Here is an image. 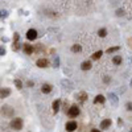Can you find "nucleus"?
Listing matches in <instances>:
<instances>
[{"label":"nucleus","instance_id":"nucleus-1","mask_svg":"<svg viewBox=\"0 0 132 132\" xmlns=\"http://www.w3.org/2000/svg\"><path fill=\"white\" fill-rule=\"evenodd\" d=\"M22 125H24V122H22L21 118H15V119H12L11 127L13 128V130L20 131V130H22Z\"/></svg>","mask_w":132,"mask_h":132},{"label":"nucleus","instance_id":"nucleus-2","mask_svg":"<svg viewBox=\"0 0 132 132\" xmlns=\"http://www.w3.org/2000/svg\"><path fill=\"white\" fill-rule=\"evenodd\" d=\"M67 115H69L70 118H77L79 115V107L78 106H71V107L69 108V111H67Z\"/></svg>","mask_w":132,"mask_h":132},{"label":"nucleus","instance_id":"nucleus-3","mask_svg":"<svg viewBox=\"0 0 132 132\" xmlns=\"http://www.w3.org/2000/svg\"><path fill=\"white\" fill-rule=\"evenodd\" d=\"M77 122H74V120H70V122H67L66 125H65V128H66V131L67 132H74L77 130Z\"/></svg>","mask_w":132,"mask_h":132},{"label":"nucleus","instance_id":"nucleus-4","mask_svg":"<svg viewBox=\"0 0 132 132\" xmlns=\"http://www.w3.org/2000/svg\"><path fill=\"white\" fill-rule=\"evenodd\" d=\"M36 65H37L38 67H41V69H44V67H48V66H49V60H46V58H40V60H37Z\"/></svg>","mask_w":132,"mask_h":132},{"label":"nucleus","instance_id":"nucleus-5","mask_svg":"<svg viewBox=\"0 0 132 132\" xmlns=\"http://www.w3.org/2000/svg\"><path fill=\"white\" fill-rule=\"evenodd\" d=\"M36 37H37V30L36 29H29L27 32V38L29 41H33Z\"/></svg>","mask_w":132,"mask_h":132},{"label":"nucleus","instance_id":"nucleus-6","mask_svg":"<svg viewBox=\"0 0 132 132\" xmlns=\"http://www.w3.org/2000/svg\"><path fill=\"white\" fill-rule=\"evenodd\" d=\"M22 48H24V51L27 54L34 53V46H33V45H30V44H24V45H22Z\"/></svg>","mask_w":132,"mask_h":132},{"label":"nucleus","instance_id":"nucleus-7","mask_svg":"<svg viewBox=\"0 0 132 132\" xmlns=\"http://www.w3.org/2000/svg\"><path fill=\"white\" fill-rule=\"evenodd\" d=\"M51 90H53V86L49 85V83H44V85L41 86V91H42L44 94H49Z\"/></svg>","mask_w":132,"mask_h":132},{"label":"nucleus","instance_id":"nucleus-8","mask_svg":"<svg viewBox=\"0 0 132 132\" xmlns=\"http://www.w3.org/2000/svg\"><path fill=\"white\" fill-rule=\"evenodd\" d=\"M1 111H3V114H4L5 116H12V115H13V108H11L9 106H4Z\"/></svg>","mask_w":132,"mask_h":132},{"label":"nucleus","instance_id":"nucleus-9","mask_svg":"<svg viewBox=\"0 0 132 132\" xmlns=\"http://www.w3.org/2000/svg\"><path fill=\"white\" fill-rule=\"evenodd\" d=\"M111 119H104V120H102V123H101V130H107L108 127L111 125Z\"/></svg>","mask_w":132,"mask_h":132},{"label":"nucleus","instance_id":"nucleus-10","mask_svg":"<svg viewBox=\"0 0 132 132\" xmlns=\"http://www.w3.org/2000/svg\"><path fill=\"white\" fill-rule=\"evenodd\" d=\"M13 50H19L20 49V44H19V33L13 34Z\"/></svg>","mask_w":132,"mask_h":132},{"label":"nucleus","instance_id":"nucleus-11","mask_svg":"<svg viewBox=\"0 0 132 132\" xmlns=\"http://www.w3.org/2000/svg\"><path fill=\"white\" fill-rule=\"evenodd\" d=\"M60 104H61V101H60V99H57V101L53 102V104H51V108H53V112H54V114H57V112H58Z\"/></svg>","mask_w":132,"mask_h":132},{"label":"nucleus","instance_id":"nucleus-12","mask_svg":"<svg viewBox=\"0 0 132 132\" xmlns=\"http://www.w3.org/2000/svg\"><path fill=\"white\" fill-rule=\"evenodd\" d=\"M9 94H11V90L7 87H3L1 91H0V98H7Z\"/></svg>","mask_w":132,"mask_h":132},{"label":"nucleus","instance_id":"nucleus-13","mask_svg":"<svg viewBox=\"0 0 132 132\" xmlns=\"http://www.w3.org/2000/svg\"><path fill=\"white\" fill-rule=\"evenodd\" d=\"M91 62L90 61H85V62H82V65H81V69L82 70H90L91 69Z\"/></svg>","mask_w":132,"mask_h":132},{"label":"nucleus","instance_id":"nucleus-14","mask_svg":"<svg viewBox=\"0 0 132 132\" xmlns=\"http://www.w3.org/2000/svg\"><path fill=\"white\" fill-rule=\"evenodd\" d=\"M104 102H106V98H104L103 95H101V94L96 95L95 99H94V103H95V104H98V103H104Z\"/></svg>","mask_w":132,"mask_h":132},{"label":"nucleus","instance_id":"nucleus-15","mask_svg":"<svg viewBox=\"0 0 132 132\" xmlns=\"http://www.w3.org/2000/svg\"><path fill=\"white\" fill-rule=\"evenodd\" d=\"M77 98H78V101L81 102V103H83L86 99H87V94H86L85 91H82V92H79V94H78V96H77Z\"/></svg>","mask_w":132,"mask_h":132},{"label":"nucleus","instance_id":"nucleus-16","mask_svg":"<svg viewBox=\"0 0 132 132\" xmlns=\"http://www.w3.org/2000/svg\"><path fill=\"white\" fill-rule=\"evenodd\" d=\"M81 50H82V46H81V45H78V44H75V45H73V46H71V51H74V53H79Z\"/></svg>","mask_w":132,"mask_h":132},{"label":"nucleus","instance_id":"nucleus-17","mask_svg":"<svg viewBox=\"0 0 132 132\" xmlns=\"http://www.w3.org/2000/svg\"><path fill=\"white\" fill-rule=\"evenodd\" d=\"M122 61H123V60H122L120 56H114V58H112V62H114L115 65H120Z\"/></svg>","mask_w":132,"mask_h":132},{"label":"nucleus","instance_id":"nucleus-18","mask_svg":"<svg viewBox=\"0 0 132 132\" xmlns=\"http://www.w3.org/2000/svg\"><path fill=\"white\" fill-rule=\"evenodd\" d=\"M102 53H103L102 50H98V51H95V53L91 56V58H92V60H99V58L102 57Z\"/></svg>","mask_w":132,"mask_h":132},{"label":"nucleus","instance_id":"nucleus-19","mask_svg":"<svg viewBox=\"0 0 132 132\" xmlns=\"http://www.w3.org/2000/svg\"><path fill=\"white\" fill-rule=\"evenodd\" d=\"M98 36H99V37H106V36H107V29H106V28H102V29H99V30H98Z\"/></svg>","mask_w":132,"mask_h":132},{"label":"nucleus","instance_id":"nucleus-20","mask_svg":"<svg viewBox=\"0 0 132 132\" xmlns=\"http://www.w3.org/2000/svg\"><path fill=\"white\" fill-rule=\"evenodd\" d=\"M119 49H120V48H119V46H112V48H108V49H107V53H115V51H118Z\"/></svg>","mask_w":132,"mask_h":132},{"label":"nucleus","instance_id":"nucleus-21","mask_svg":"<svg viewBox=\"0 0 132 132\" xmlns=\"http://www.w3.org/2000/svg\"><path fill=\"white\" fill-rule=\"evenodd\" d=\"M108 98L111 99V102L114 103V104H116V95H115V94H112V92H111V94H108Z\"/></svg>","mask_w":132,"mask_h":132},{"label":"nucleus","instance_id":"nucleus-22","mask_svg":"<svg viewBox=\"0 0 132 132\" xmlns=\"http://www.w3.org/2000/svg\"><path fill=\"white\" fill-rule=\"evenodd\" d=\"M15 85H16V87H17L19 90L22 89V82L20 81V79H15Z\"/></svg>","mask_w":132,"mask_h":132},{"label":"nucleus","instance_id":"nucleus-23","mask_svg":"<svg viewBox=\"0 0 132 132\" xmlns=\"http://www.w3.org/2000/svg\"><path fill=\"white\" fill-rule=\"evenodd\" d=\"M125 108H127L128 111H132V102H128L127 104H125Z\"/></svg>","mask_w":132,"mask_h":132},{"label":"nucleus","instance_id":"nucleus-24","mask_svg":"<svg viewBox=\"0 0 132 132\" xmlns=\"http://www.w3.org/2000/svg\"><path fill=\"white\" fill-rule=\"evenodd\" d=\"M62 85H63V86H70V87H73V85H71L69 81H62Z\"/></svg>","mask_w":132,"mask_h":132},{"label":"nucleus","instance_id":"nucleus-25","mask_svg":"<svg viewBox=\"0 0 132 132\" xmlns=\"http://www.w3.org/2000/svg\"><path fill=\"white\" fill-rule=\"evenodd\" d=\"M0 13H1V17H7V16H8V12L5 11V9H3V11L0 12Z\"/></svg>","mask_w":132,"mask_h":132},{"label":"nucleus","instance_id":"nucleus-26","mask_svg":"<svg viewBox=\"0 0 132 132\" xmlns=\"http://www.w3.org/2000/svg\"><path fill=\"white\" fill-rule=\"evenodd\" d=\"M116 15H118V16H123V15H124V11H123V9H118V11H116Z\"/></svg>","mask_w":132,"mask_h":132},{"label":"nucleus","instance_id":"nucleus-27","mask_svg":"<svg viewBox=\"0 0 132 132\" xmlns=\"http://www.w3.org/2000/svg\"><path fill=\"white\" fill-rule=\"evenodd\" d=\"M4 54H5V49L1 46V49H0V56H4Z\"/></svg>","mask_w":132,"mask_h":132},{"label":"nucleus","instance_id":"nucleus-28","mask_svg":"<svg viewBox=\"0 0 132 132\" xmlns=\"http://www.w3.org/2000/svg\"><path fill=\"white\" fill-rule=\"evenodd\" d=\"M103 81H104L106 83H108V82H110V81H111V78H110V77H108V78H107V77H106V78H104V79H103Z\"/></svg>","mask_w":132,"mask_h":132},{"label":"nucleus","instance_id":"nucleus-29","mask_svg":"<svg viewBox=\"0 0 132 132\" xmlns=\"http://www.w3.org/2000/svg\"><path fill=\"white\" fill-rule=\"evenodd\" d=\"M58 63H60V61H58V58H57L56 61H54V67H57V66H58Z\"/></svg>","mask_w":132,"mask_h":132},{"label":"nucleus","instance_id":"nucleus-30","mask_svg":"<svg viewBox=\"0 0 132 132\" xmlns=\"http://www.w3.org/2000/svg\"><path fill=\"white\" fill-rule=\"evenodd\" d=\"M118 124H119V125H122V124H123V122H122V119H120V118L118 119Z\"/></svg>","mask_w":132,"mask_h":132},{"label":"nucleus","instance_id":"nucleus-31","mask_svg":"<svg viewBox=\"0 0 132 132\" xmlns=\"http://www.w3.org/2000/svg\"><path fill=\"white\" fill-rule=\"evenodd\" d=\"M91 132H102V131H99V130H96V128H92Z\"/></svg>","mask_w":132,"mask_h":132},{"label":"nucleus","instance_id":"nucleus-32","mask_svg":"<svg viewBox=\"0 0 132 132\" xmlns=\"http://www.w3.org/2000/svg\"><path fill=\"white\" fill-rule=\"evenodd\" d=\"M131 86H132V81H131Z\"/></svg>","mask_w":132,"mask_h":132},{"label":"nucleus","instance_id":"nucleus-33","mask_svg":"<svg viewBox=\"0 0 132 132\" xmlns=\"http://www.w3.org/2000/svg\"><path fill=\"white\" fill-rule=\"evenodd\" d=\"M131 132H132V130H131Z\"/></svg>","mask_w":132,"mask_h":132}]
</instances>
